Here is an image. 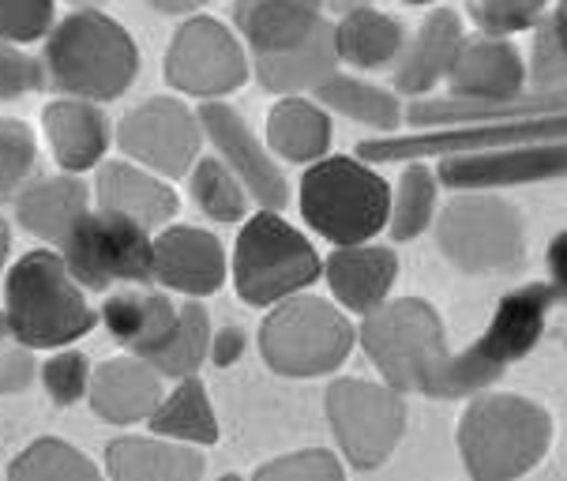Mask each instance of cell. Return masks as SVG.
I'll list each match as a JSON object with an SVG mask.
<instances>
[{"label": "cell", "instance_id": "26", "mask_svg": "<svg viewBox=\"0 0 567 481\" xmlns=\"http://www.w3.org/2000/svg\"><path fill=\"white\" fill-rule=\"evenodd\" d=\"M105 470L117 481H192L207 470L204 451L166 437H121L105 448Z\"/></svg>", "mask_w": 567, "mask_h": 481}, {"label": "cell", "instance_id": "14", "mask_svg": "<svg viewBox=\"0 0 567 481\" xmlns=\"http://www.w3.org/2000/svg\"><path fill=\"white\" fill-rule=\"evenodd\" d=\"M121 151L140 166L177 181L196 166L204 147V124L181 99H147L128 110L117 124Z\"/></svg>", "mask_w": 567, "mask_h": 481}, {"label": "cell", "instance_id": "37", "mask_svg": "<svg viewBox=\"0 0 567 481\" xmlns=\"http://www.w3.org/2000/svg\"><path fill=\"white\" fill-rule=\"evenodd\" d=\"M38 140L23 121L0 117V199H16V192L34 177Z\"/></svg>", "mask_w": 567, "mask_h": 481}, {"label": "cell", "instance_id": "42", "mask_svg": "<svg viewBox=\"0 0 567 481\" xmlns=\"http://www.w3.org/2000/svg\"><path fill=\"white\" fill-rule=\"evenodd\" d=\"M34 377H38L34 350L12 331V324H8L4 309H0V399L27 391Z\"/></svg>", "mask_w": 567, "mask_h": 481}, {"label": "cell", "instance_id": "19", "mask_svg": "<svg viewBox=\"0 0 567 481\" xmlns=\"http://www.w3.org/2000/svg\"><path fill=\"white\" fill-rule=\"evenodd\" d=\"M526 80H530V69H526V57L518 53L512 38L477 34L466 38L455 64H451L447 94L482 102L518 99V94H526Z\"/></svg>", "mask_w": 567, "mask_h": 481}, {"label": "cell", "instance_id": "39", "mask_svg": "<svg viewBox=\"0 0 567 481\" xmlns=\"http://www.w3.org/2000/svg\"><path fill=\"white\" fill-rule=\"evenodd\" d=\"M42 388H45V396H50L56 407H75L80 399H86V391H91V377H94V369H91V358L80 350H56L50 361L42 365Z\"/></svg>", "mask_w": 567, "mask_h": 481}, {"label": "cell", "instance_id": "3", "mask_svg": "<svg viewBox=\"0 0 567 481\" xmlns=\"http://www.w3.org/2000/svg\"><path fill=\"white\" fill-rule=\"evenodd\" d=\"M4 316L31 350H61L99 324L86 290L53 248H34L16 259L4 278Z\"/></svg>", "mask_w": 567, "mask_h": 481}, {"label": "cell", "instance_id": "44", "mask_svg": "<svg viewBox=\"0 0 567 481\" xmlns=\"http://www.w3.org/2000/svg\"><path fill=\"white\" fill-rule=\"evenodd\" d=\"M545 272H549V290L556 301L567 305V229L549 240V253H545Z\"/></svg>", "mask_w": 567, "mask_h": 481}, {"label": "cell", "instance_id": "12", "mask_svg": "<svg viewBox=\"0 0 567 481\" xmlns=\"http://www.w3.org/2000/svg\"><path fill=\"white\" fill-rule=\"evenodd\" d=\"M567 136V113H542V117H515V121H466V124H440V129L406 132V136H380L358 143V155L372 166L380 162H413V158H458V155H485V151L512 147V143Z\"/></svg>", "mask_w": 567, "mask_h": 481}, {"label": "cell", "instance_id": "17", "mask_svg": "<svg viewBox=\"0 0 567 481\" xmlns=\"http://www.w3.org/2000/svg\"><path fill=\"white\" fill-rule=\"evenodd\" d=\"M229 275L226 248L210 229L162 226L155 234V283L185 297H210Z\"/></svg>", "mask_w": 567, "mask_h": 481}, {"label": "cell", "instance_id": "28", "mask_svg": "<svg viewBox=\"0 0 567 481\" xmlns=\"http://www.w3.org/2000/svg\"><path fill=\"white\" fill-rule=\"evenodd\" d=\"M181 305L169 301L166 294L147 290H121L102 305V324L128 354L136 358H151L162 342L169 339L173 324H177Z\"/></svg>", "mask_w": 567, "mask_h": 481}, {"label": "cell", "instance_id": "25", "mask_svg": "<svg viewBox=\"0 0 567 481\" xmlns=\"http://www.w3.org/2000/svg\"><path fill=\"white\" fill-rule=\"evenodd\" d=\"M91 211V192L75 173H56V177H31L16 192V218L31 237L45 245H61L69 229Z\"/></svg>", "mask_w": 567, "mask_h": 481}, {"label": "cell", "instance_id": "2", "mask_svg": "<svg viewBox=\"0 0 567 481\" xmlns=\"http://www.w3.org/2000/svg\"><path fill=\"white\" fill-rule=\"evenodd\" d=\"M455 440L470 478L512 481L545 459L553 444V418L534 399L477 391L458 418Z\"/></svg>", "mask_w": 567, "mask_h": 481}, {"label": "cell", "instance_id": "4", "mask_svg": "<svg viewBox=\"0 0 567 481\" xmlns=\"http://www.w3.org/2000/svg\"><path fill=\"white\" fill-rule=\"evenodd\" d=\"M553 305L556 294L549 290V283H526L507 294L496 305L485 331L477 335V342L466 346L463 354H447L432 399H466L493 388L515 361H523L542 342Z\"/></svg>", "mask_w": 567, "mask_h": 481}, {"label": "cell", "instance_id": "22", "mask_svg": "<svg viewBox=\"0 0 567 481\" xmlns=\"http://www.w3.org/2000/svg\"><path fill=\"white\" fill-rule=\"evenodd\" d=\"M466 42L463 19L455 8H436L421 19V27L406 38L395 72V91L410 94V99H425L440 80H447L451 64H455L458 50Z\"/></svg>", "mask_w": 567, "mask_h": 481}, {"label": "cell", "instance_id": "36", "mask_svg": "<svg viewBox=\"0 0 567 481\" xmlns=\"http://www.w3.org/2000/svg\"><path fill=\"white\" fill-rule=\"evenodd\" d=\"M8 474L19 481H94L102 470L80 448H72L69 440L38 437L19 451V459H12Z\"/></svg>", "mask_w": 567, "mask_h": 481}, {"label": "cell", "instance_id": "11", "mask_svg": "<svg viewBox=\"0 0 567 481\" xmlns=\"http://www.w3.org/2000/svg\"><path fill=\"white\" fill-rule=\"evenodd\" d=\"M327 421L342 456L358 470H377L391 459L406 432V399L391 383L346 377L327 388Z\"/></svg>", "mask_w": 567, "mask_h": 481}, {"label": "cell", "instance_id": "16", "mask_svg": "<svg viewBox=\"0 0 567 481\" xmlns=\"http://www.w3.org/2000/svg\"><path fill=\"white\" fill-rule=\"evenodd\" d=\"M199 124H204V136L215 143L218 158L241 177V185L259 207L282 211L290 204V185H286V173L278 170L275 151L256 140V132L248 129V121L234 105H226L223 99L204 102L199 105Z\"/></svg>", "mask_w": 567, "mask_h": 481}, {"label": "cell", "instance_id": "47", "mask_svg": "<svg viewBox=\"0 0 567 481\" xmlns=\"http://www.w3.org/2000/svg\"><path fill=\"white\" fill-rule=\"evenodd\" d=\"M210 0H151L155 12H166V16H188V12H199Z\"/></svg>", "mask_w": 567, "mask_h": 481}, {"label": "cell", "instance_id": "34", "mask_svg": "<svg viewBox=\"0 0 567 481\" xmlns=\"http://www.w3.org/2000/svg\"><path fill=\"white\" fill-rule=\"evenodd\" d=\"M436 185L440 177L425 166V158H413L402 170L399 185L391 188V240H417L436 218Z\"/></svg>", "mask_w": 567, "mask_h": 481}, {"label": "cell", "instance_id": "18", "mask_svg": "<svg viewBox=\"0 0 567 481\" xmlns=\"http://www.w3.org/2000/svg\"><path fill=\"white\" fill-rule=\"evenodd\" d=\"M234 19L252 61L301 50L331 27L323 0H237Z\"/></svg>", "mask_w": 567, "mask_h": 481}, {"label": "cell", "instance_id": "48", "mask_svg": "<svg viewBox=\"0 0 567 481\" xmlns=\"http://www.w3.org/2000/svg\"><path fill=\"white\" fill-rule=\"evenodd\" d=\"M8 253H12V234H8V223L0 218V275L8 267Z\"/></svg>", "mask_w": 567, "mask_h": 481}, {"label": "cell", "instance_id": "50", "mask_svg": "<svg viewBox=\"0 0 567 481\" xmlns=\"http://www.w3.org/2000/svg\"><path fill=\"white\" fill-rule=\"evenodd\" d=\"M406 4H436V0H406Z\"/></svg>", "mask_w": 567, "mask_h": 481}, {"label": "cell", "instance_id": "10", "mask_svg": "<svg viewBox=\"0 0 567 481\" xmlns=\"http://www.w3.org/2000/svg\"><path fill=\"white\" fill-rule=\"evenodd\" d=\"M75 283L86 294H105L113 286H140L155 278V234L117 211H86L56 245Z\"/></svg>", "mask_w": 567, "mask_h": 481}, {"label": "cell", "instance_id": "7", "mask_svg": "<svg viewBox=\"0 0 567 481\" xmlns=\"http://www.w3.org/2000/svg\"><path fill=\"white\" fill-rule=\"evenodd\" d=\"M229 275L241 294V301L256 309H271L293 294H305L323 278V259L316 256L312 240L297 226L286 223L278 211H256L245 218L237 234Z\"/></svg>", "mask_w": 567, "mask_h": 481}, {"label": "cell", "instance_id": "5", "mask_svg": "<svg viewBox=\"0 0 567 481\" xmlns=\"http://www.w3.org/2000/svg\"><path fill=\"white\" fill-rule=\"evenodd\" d=\"M301 218L331 245H358L388 229L391 185L372 162L323 155L309 162L297 188Z\"/></svg>", "mask_w": 567, "mask_h": 481}, {"label": "cell", "instance_id": "41", "mask_svg": "<svg viewBox=\"0 0 567 481\" xmlns=\"http://www.w3.org/2000/svg\"><path fill=\"white\" fill-rule=\"evenodd\" d=\"M259 481H334L342 478V463L323 448H301L282 459H271L256 470Z\"/></svg>", "mask_w": 567, "mask_h": 481}, {"label": "cell", "instance_id": "32", "mask_svg": "<svg viewBox=\"0 0 567 481\" xmlns=\"http://www.w3.org/2000/svg\"><path fill=\"white\" fill-rule=\"evenodd\" d=\"M256 64V80L275 94H305L316 91L327 75L339 72V50H334V23L323 34H316L309 45L282 57H264Z\"/></svg>", "mask_w": 567, "mask_h": 481}, {"label": "cell", "instance_id": "30", "mask_svg": "<svg viewBox=\"0 0 567 481\" xmlns=\"http://www.w3.org/2000/svg\"><path fill=\"white\" fill-rule=\"evenodd\" d=\"M312 94L327 113H339V117L353 121V124H364V129L395 132L406 124V105H402L399 91L377 86V83L361 80V75L331 72Z\"/></svg>", "mask_w": 567, "mask_h": 481}, {"label": "cell", "instance_id": "29", "mask_svg": "<svg viewBox=\"0 0 567 481\" xmlns=\"http://www.w3.org/2000/svg\"><path fill=\"white\" fill-rule=\"evenodd\" d=\"M267 147L275 158L309 166L331 151V113L305 94H282L267 113Z\"/></svg>", "mask_w": 567, "mask_h": 481}, {"label": "cell", "instance_id": "43", "mask_svg": "<svg viewBox=\"0 0 567 481\" xmlns=\"http://www.w3.org/2000/svg\"><path fill=\"white\" fill-rule=\"evenodd\" d=\"M42 83H45L42 61H38V57H27L16 42H4V38H0V105L42 91Z\"/></svg>", "mask_w": 567, "mask_h": 481}, {"label": "cell", "instance_id": "35", "mask_svg": "<svg viewBox=\"0 0 567 481\" xmlns=\"http://www.w3.org/2000/svg\"><path fill=\"white\" fill-rule=\"evenodd\" d=\"M188 196L215 223H245L248 204H252L241 177L215 155L196 158V166L188 170Z\"/></svg>", "mask_w": 567, "mask_h": 481}, {"label": "cell", "instance_id": "8", "mask_svg": "<svg viewBox=\"0 0 567 481\" xmlns=\"http://www.w3.org/2000/svg\"><path fill=\"white\" fill-rule=\"evenodd\" d=\"M358 342L350 313L334 301L293 294L278 301L259 327V354L278 377L312 380L342 369Z\"/></svg>", "mask_w": 567, "mask_h": 481}, {"label": "cell", "instance_id": "1", "mask_svg": "<svg viewBox=\"0 0 567 481\" xmlns=\"http://www.w3.org/2000/svg\"><path fill=\"white\" fill-rule=\"evenodd\" d=\"M45 80L61 94L86 102H113L136 83L140 45L113 16L75 8L53 23L42 57Z\"/></svg>", "mask_w": 567, "mask_h": 481}, {"label": "cell", "instance_id": "27", "mask_svg": "<svg viewBox=\"0 0 567 481\" xmlns=\"http://www.w3.org/2000/svg\"><path fill=\"white\" fill-rule=\"evenodd\" d=\"M406 27L395 16L380 12L372 4H358L339 16L334 23V50L339 61L358 72H388L399 64L406 50Z\"/></svg>", "mask_w": 567, "mask_h": 481}, {"label": "cell", "instance_id": "21", "mask_svg": "<svg viewBox=\"0 0 567 481\" xmlns=\"http://www.w3.org/2000/svg\"><path fill=\"white\" fill-rule=\"evenodd\" d=\"M323 278L331 286V297L346 313L364 316L388 301L391 286L399 278V256L395 248L377 245V240L334 245V253L323 259Z\"/></svg>", "mask_w": 567, "mask_h": 481}, {"label": "cell", "instance_id": "9", "mask_svg": "<svg viewBox=\"0 0 567 481\" xmlns=\"http://www.w3.org/2000/svg\"><path fill=\"white\" fill-rule=\"evenodd\" d=\"M436 245L458 272L499 275L526 259V218L499 192H458L436 218Z\"/></svg>", "mask_w": 567, "mask_h": 481}, {"label": "cell", "instance_id": "38", "mask_svg": "<svg viewBox=\"0 0 567 481\" xmlns=\"http://www.w3.org/2000/svg\"><path fill=\"white\" fill-rule=\"evenodd\" d=\"M549 4L553 0H470V16L482 34L512 38L518 31H534Z\"/></svg>", "mask_w": 567, "mask_h": 481}, {"label": "cell", "instance_id": "31", "mask_svg": "<svg viewBox=\"0 0 567 481\" xmlns=\"http://www.w3.org/2000/svg\"><path fill=\"white\" fill-rule=\"evenodd\" d=\"M147 426L151 432H158V437L181 440V444H196V448H207L218 440V418L199 377H181L177 388L162 391Z\"/></svg>", "mask_w": 567, "mask_h": 481}, {"label": "cell", "instance_id": "49", "mask_svg": "<svg viewBox=\"0 0 567 481\" xmlns=\"http://www.w3.org/2000/svg\"><path fill=\"white\" fill-rule=\"evenodd\" d=\"M358 4H369V0H323V8H331V12H350V8H358Z\"/></svg>", "mask_w": 567, "mask_h": 481}, {"label": "cell", "instance_id": "24", "mask_svg": "<svg viewBox=\"0 0 567 481\" xmlns=\"http://www.w3.org/2000/svg\"><path fill=\"white\" fill-rule=\"evenodd\" d=\"M42 129H45V140H50L56 166L64 173L99 170L105 162V151H110V140H113L110 121L102 117L99 102L72 99V94H64V99L45 105Z\"/></svg>", "mask_w": 567, "mask_h": 481}, {"label": "cell", "instance_id": "46", "mask_svg": "<svg viewBox=\"0 0 567 481\" xmlns=\"http://www.w3.org/2000/svg\"><path fill=\"white\" fill-rule=\"evenodd\" d=\"M545 27H549L553 42L560 45V50L567 53V0H556L553 12H549V19H545Z\"/></svg>", "mask_w": 567, "mask_h": 481}, {"label": "cell", "instance_id": "13", "mask_svg": "<svg viewBox=\"0 0 567 481\" xmlns=\"http://www.w3.org/2000/svg\"><path fill=\"white\" fill-rule=\"evenodd\" d=\"M248 69H252V57H248L241 34H234L210 16H192L188 23H181V31L169 42L166 64H162L173 91L199 102L241 91Z\"/></svg>", "mask_w": 567, "mask_h": 481}, {"label": "cell", "instance_id": "40", "mask_svg": "<svg viewBox=\"0 0 567 481\" xmlns=\"http://www.w3.org/2000/svg\"><path fill=\"white\" fill-rule=\"evenodd\" d=\"M56 0H0V38L31 45L53 31Z\"/></svg>", "mask_w": 567, "mask_h": 481}, {"label": "cell", "instance_id": "33", "mask_svg": "<svg viewBox=\"0 0 567 481\" xmlns=\"http://www.w3.org/2000/svg\"><path fill=\"white\" fill-rule=\"evenodd\" d=\"M210 339H215V327H210L207 309L199 305V297H188V301H181V313H177V324H173L169 339L143 361L155 365L166 380L196 377L199 365L210 358Z\"/></svg>", "mask_w": 567, "mask_h": 481}, {"label": "cell", "instance_id": "6", "mask_svg": "<svg viewBox=\"0 0 567 481\" xmlns=\"http://www.w3.org/2000/svg\"><path fill=\"white\" fill-rule=\"evenodd\" d=\"M358 342L369 361L380 369L383 383L406 396H432L436 377L447 361L444 320L425 297H399L383 301L361 316Z\"/></svg>", "mask_w": 567, "mask_h": 481}, {"label": "cell", "instance_id": "23", "mask_svg": "<svg viewBox=\"0 0 567 481\" xmlns=\"http://www.w3.org/2000/svg\"><path fill=\"white\" fill-rule=\"evenodd\" d=\"M162 380L166 377L151 361L124 354V358H110L94 369L86 402L110 426H136V421H147L151 410L158 407Z\"/></svg>", "mask_w": 567, "mask_h": 481}, {"label": "cell", "instance_id": "45", "mask_svg": "<svg viewBox=\"0 0 567 481\" xmlns=\"http://www.w3.org/2000/svg\"><path fill=\"white\" fill-rule=\"evenodd\" d=\"M241 331L237 327H229L226 331V339H210V358H215V365H234L237 361V354H241Z\"/></svg>", "mask_w": 567, "mask_h": 481}, {"label": "cell", "instance_id": "20", "mask_svg": "<svg viewBox=\"0 0 567 481\" xmlns=\"http://www.w3.org/2000/svg\"><path fill=\"white\" fill-rule=\"evenodd\" d=\"M94 196H99V207L117 211V215L132 218L151 234L169 226L181 211V196L169 185V177H162V173L140 166L132 158L102 162L99 177H94Z\"/></svg>", "mask_w": 567, "mask_h": 481}, {"label": "cell", "instance_id": "15", "mask_svg": "<svg viewBox=\"0 0 567 481\" xmlns=\"http://www.w3.org/2000/svg\"><path fill=\"white\" fill-rule=\"evenodd\" d=\"M440 185L455 192H499L518 185H545V181H567V136H545L512 143V147L485 151V155L440 158Z\"/></svg>", "mask_w": 567, "mask_h": 481}]
</instances>
